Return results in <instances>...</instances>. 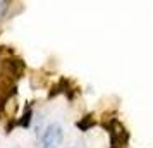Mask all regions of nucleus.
I'll list each match as a JSON object with an SVG mask.
<instances>
[{"label": "nucleus", "instance_id": "1", "mask_svg": "<svg viewBox=\"0 0 153 148\" xmlns=\"http://www.w3.org/2000/svg\"><path fill=\"white\" fill-rule=\"evenodd\" d=\"M64 141V127L59 122H52L45 127V131L42 133V145L43 147H52L57 148L59 145H62Z\"/></svg>", "mask_w": 153, "mask_h": 148}, {"label": "nucleus", "instance_id": "2", "mask_svg": "<svg viewBox=\"0 0 153 148\" xmlns=\"http://www.w3.org/2000/svg\"><path fill=\"white\" fill-rule=\"evenodd\" d=\"M69 148H86V147L81 145V143H77V145H72V147H69Z\"/></svg>", "mask_w": 153, "mask_h": 148}, {"label": "nucleus", "instance_id": "3", "mask_svg": "<svg viewBox=\"0 0 153 148\" xmlns=\"http://www.w3.org/2000/svg\"><path fill=\"white\" fill-rule=\"evenodd\" d=\"M42 148H52V147H42Z\"/></svg>", "mask_w": 153, "mask_h": 148}, {"label": "nucleus", "instance_id": "4", "mask_svg": "<svg viewBox=\"0 0 153 148\" xmlns=\"http://www.w3.org/2000/svg\"><path fill=\"white\" fill-rule=\"evenodd\" d=\"M0 5H2V4H0Z\"/></svg>", "mask_w": 153, "mask_h": 148}]
</instances>
